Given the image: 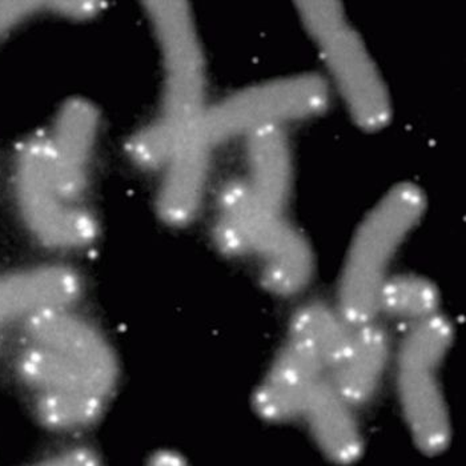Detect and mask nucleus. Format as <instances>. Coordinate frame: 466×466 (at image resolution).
Listing matches in <instances>:
<instances>
[{"mask_svg":"<svg viewBox=\"0 0 466 466\" xmlns=\"http://www.w3.org/2000/svg\"><path fill=\"white\" fill-rule=\"evenodd\" d=\"M146 8L162 50L166 82L157 117L129 139L127 151L140 168L159 169L206 112V71L188 5L147 2Z\"/></svg>","mask_w":466,"mask_h":466,"instance_id":"f257e3e1","label":"nucleus"},{"mask_svg":"<svg viewBox=\"0 0 466 466\" xmlns=\"http://www.w3.org/2000/svg\"><path fill=\"white\" fill-rule=\"evenodd\" d=\"M425 197L413 184L390 189L360 226L342 270L339 307L348 324L372 323L390 261L424 215Z\"/></svg>","mask_w":466,"mask_h":466,"instance_id":"f03ea898","label":"nucleus"},{"mask_svg":"<svg viewBox=\"0 0 466 466\" xmlns=\"http://www.w3.org/2000/svg\"><path fill=\"white\" fill-rule=\"evenodd\" d=\"M20 211L37 238L55 248H80L97 233L87 209L60 194L50 137H31L19 149L15 169Z\"/></svg>","mask_w":466,"mask_h":466,"instance_id":"7ed1b4c3","label":"nucleus"},{"mask_svg":"<svg viewBox=\"0 0 466 466\" xmlns=\"http://www.w3.org/2000/svg\"><path fill=\"white\" fill-rule=\"evenodd\" d=\"M329 90L316 75H301L256 86L207 108L198 131L209 146L287 120L313 116L327 107Z\"/></svg>","mask_w":466,"mask_h":466,"instance_id":"20e7f679","label":"nucleus"},{"mask_svg":"<svg viewBox=\"0 0 466 466\" xmlns=\"http://www.w3.org/2000/svg\"><path fill=\"white\" fill-rule=\"evenodd\" d=\"M316 40L358 125L368 131L387 126L392 116L390 94L359 34L342 22Z\"/></svg>","mask_w":466,"mask_h":466,"instance_id":"39448f33","label":"nucleus"},{"mask_svg":"<svg viewBox=\"0 0 466 466\" xmlns=\"http://www.w3.org/2000/svg\"><path fill=\"white\" fill-rule=\"evenodd\" d=\"M280 214L256 197L248 181H233L218 200L216 243L227 255L268 258L292 232Z\"/></svg>","mask_w":466,"mask_h":466,"instance_id":"423d86ee","label":"nucleus"},{"mask_svg":"<svg viewBox=\"0 0 466 466\" xmlns=\"http://www.w3.org/2000/svg\"><path fill=\"white\" fill-rule=\"evenodd\" d=\"M34 345L55 350L90 370L108 390L116 381V362L102 336L66 308L42 310L25 320Z\"/></svg>","mask_w":466,"mask_h":466,"instance_id":"0eeeda50","label":"nucleus"},{"mask_svg":"<svg viewBox=\"0 0 466 466\" xmlns=\"http://www.w3.org/2000/svg\"><path fill=\"white\" fill-rule=\"evenodd\" d=\"M323 370L321 362L309 350L289 339L256 390V412L270 422L301 416L323 380Z\"/></svg>","mask_w":466,"mask_h":466,"instance_id":"6e6552de","label":"nucleus"},{"mask_svg":"<svg viewBox=\"0 0 466 466\" xmlns=\"http://www.w3.org/2000/svg\"><path fill=\"white\" fill-rule=\"evenodd\" d=\"M99 116L87 100L72 99L60 109L50 137L55 177L60 194L79 203L88 180Z\"/></svg>","mask_w":466,"mask_h":466,"instance_id":"1a4fd4ad","label":"nucleus"},{"mask_svg":"<svg viewBox=\"0 0 466 466\" xmlns=\"http://www.w3.org/2000/svg\"><path fill=\"white\" fill-rule=\"evenodd\" d=\"M437 367L400 364L399 392L405 419L417 447L434 456L448 448L451 421L440 382Z\"/></svg>","mask_w":466,"mask_h":466,"instance_id":"9d476101","label":"nucleus"},{"mask_svg":"<svg viewBox=\"0 0 466 466\" xmlns=\"http://www.w3.org/2000/svg\"><path fill=\"white\" fill-rule=\"evenodd\" d=\"M211 146L198 128L183 140L164 166L157 209L166 223L184 226L197 215L208 174Z\"/></svg>","mask_w":466,"mask_h":466,"instance_id":"9b49d317","label":"nucleus"},{"mask_svg":"<svg viewBox=\"0 0 466 466\" xmlns=\"http://www.w3.org/2000/svg\"><path fill=\"white\" fill-rule=\"evenodd\" d=\"M80 293V279L66 267H42L0 278V328L42 310L67 308Z\"/></svg>","mask_w":466,"mask_h":466,"instance_id":"f8f14e48","label":"nucleus"},{"mask_svg":"<svg viewBox=\"0 0 466 466\" xmlns=\"http://www.w3.org/2000/svg\"><path fill=\"white\" fill-rule=\"evenodd\" d=\"M303 416L319 447L338 464L348 465L361 456L362 440L350 405L329 380H321L313 390Z\"/></svg>","mask_w":466,"mask_h":466,"instance_id":"ddd939ff","label":"nucleus"},{"mask_svg":"<svg viewBox=\"0 0 466 466\" xmlns=\"http://www.w3.org/2000/svg\"><path fill=\"white\" fill-rule=\"evenodd\" d=\"M388 358V339L373 323L355 329L352 344L333 368L332 382L350 405L367 402L379 387Z\"/></svg>","mask_w":466,"mask_h":466,"instance_id":"4468645a","label":"nucleus"},{"mask_svg":"<svg viewBox=\"0 0 466 466\" xmlns=\"http://www.w3.org/2000/svg\"><path fill=\"white\" fill-rule=\"evenodd\" d=\"M249 164L256 197L269 209L281 214L290 189L289 149L278 127L258 129L249 135Z\"/></svg>","mask_w":466,"mask_h":466,"instance_id":"2eb2a0df","label":"nucleus"},{"mask_svg":"<svg viewBox=\"0 0 466 466\" xmlns=\"http://www.w3.org/2000/svg\"><path fill=\"white\" fill-rule=\"evenodd\" d=\"M18 373L39 392H90L105 397L111 392L82 365L39 345L19 356Z\"/></svg>","mask_w":466,"mask_h":466,"instance_id":"dca6fc26","label":"nucleus"},{"mask_svg":"<svg viewBox=\"0 0 466 466\" xmlns=\"http://www.w3.org/2000/svg\"><path fill=\"white\" fill-rule=\"evenodd\" d=\"M355 329L340 313L321 304H312L299 310L293 319L290 340L309 350L324 370H333L350 350Z\"/></svg>","mask_w":466,"mask_h":466,"instance_id":"f3484780","label":"nucleus"},{"mask_svg":"<svg viewBox=\"0 0 466 466\" xmlns=\"http://www.w3.org/2000/svg\"><path fill=\"white\" fill-rule=\"evenodd\" d=\"M105 396L90 392H39L35 413L39 421L55 431H72L94 424L103 413Z\"/></svg>","mask_w":466,"mask_h":466,"instance_id":"a211bd4d","label":"nucleus"},{"mask_svg":"<svg viewBox=\"0 0 466 466\" xmlns=\"http://www.w3.org/2000/svg\"><path fill=\"white\" fill-rule=\"evenodd\" d=\"M439 292L425 279L397 276L387 279L380 293L379 312L402 320L420 321L436 315Z\"/></svg>","mask_w":466,"mask_h":466,"instance_id":"6ab92c4d","label":"nucleus"},{"mask_svg":"<svg viewBox=\"0 0 466 466\" xmlns=\"http://www.w3.org/2000/svg\"><path fill=\"white\" fill-rule=\"evenodd\" d=\"M453 340V329L447 319L433 315L417 321L405 336L400 350L399 364L439 367Z\"/></svg>","mask_w":466,"mask_h":466,"instance_id":"aec40b11","label":"nucleus"},{"mask_svg":"<svg viewBox=\"0 0 466 466\" xmlns=\"http://www.w3.org/2000/svg\"><path fill=\"white\" fill-rule=\"evenodd\" d=\"M45 3L28 0H0V37L23 20L30 18Z\"/></svg>","mask_w":466,"mask_h":466,"instance_id":"412c9836","label":"nucleus"},{"mask_svg":"<svg viewBox=\"0 0 466 466\" xmlns=\"http://www.w3.org/2000/svg\"><path fill=\"white\" fill-rule=\"evenodd\" d=\"M96 459L97 457L90 449L70 448L55 454L46 464L63 466L97 465L99 461Z\"/></svg>","mask_w":466,"mask_h":466,"instance_id":"4be33fe9","label":"nucleus"},{"mask_svg":"<svg viewBox=\"0 0 466 466\" xmlns=\"http://www.w3.org/2000/svg\"><path fill=\"white\" fill-rule=\"evenodd\" d=\"M99 3L95 2H53L48 3L53 11L57 14L68 16V18H87V16L94 15Z\"/></svg>","mask_w":466,"mask_h":466,"instance_id":"5701e85b","label":"nucleus"},{"mask_svg":"<svg viewBox=\"0 0 466 466\" xmlns=\"http://www.w3.org/2000/svg\"><path fill=\"white\" fill-rule=\"evenodd\" d=\"M155 465H181L184 464L181 461L180 457L177 454L171 453V451H163V453L157 454L155 457Z\"/></svg>","mask_w":466,"mask_h":466,"instance_id":"b1692460","label":"nucleus"}]
</instances>
